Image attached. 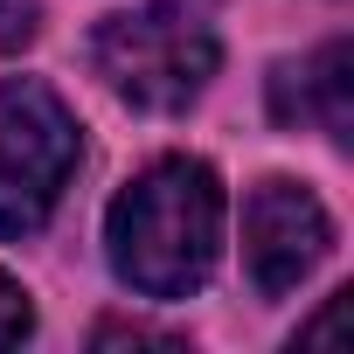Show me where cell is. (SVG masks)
<instances>
[{
    "label": "cell",
    "instance_id": "1",
    "mask_svg": "<svg viewBox=\"0 0 354 354\" xmlns=\"http://www.w3.org/2000/svg\"><path fill=\"white\" fill-rule=\"evenodd\" d=\"M111 271L146 299H188L223 250V181L209 160H153L104 216Z\"/></svg>",
    "mask_w": 354,
    "mask_h": 354
},
{
    "label": "cell",
    "instance_id": "2",
    "mask_svg": "<svg viewBox=\"0 0 354 354\" xmlns=\"http://www.w3.org/2000/svg\"><path fill=\"white\" fill-rule=\"evenodd\" d=\"M91 63L111 84V97H125L132 111H181L216 77V35L188 8L153 0V8L111 15L91 35Z\"/></svg>",
    "mask_w": 354,
    "mask_h": 354
},
{
    "label": "cell",
    "instance_id": "3",
    "mask_svg": "<svg viewBox=\"0 0 354 354\" xmlns=\"http://www.w3.org/2000/svg\"><path fill=\"white\" fill-rule=\"evenodd\" d=\"M84 132L49 84H0V236H35L56 216Z\"/></svg>",
    "mask_w": 354,
    "mask_h": 354
},
{
    "label": "cell",
    "instance_id": "4",
    "mask_svg": "<svg viewBox=\"0 0 354 354\" xmlns=\"http://www.w3.org/2000/svg\"><path fill=\"white\" fill-rule=\"evenodd\" d=\"M333 223L313 202V188L299 181H257L243 202V271L264 299H285L313 278V264L326 257Z\"/></svg>",
    "mask_w": 354,
    "mask_h": 354
},
{
    "label": "cell",
    "instance_id": "5",
    "mask_svg": "<svg viewBox=\"0 0 354 354\" xmlns=\"http://www.w3.org/2000/svg\"><path fill=\"white\" fill-rule=\"evenodd\" d=\"M271 111H278V125H319L326 139L347 146V132H354V49L326 42L306 63H285L271 77Z\"/></svg>",
    "mask_w": 354,
    "mask_h": 354
},
{
    "label": "cell",
    "instance_id": "6",
    "mask_svg": "<svg viewBox=\"0 0 354 354\" xmlns=\"http://www.w3.org/2000/svg\"><path fill=\"white\" fill-rule=\"evenodd\" d=\"M35 333V313H28V292L8 278V271H0V347H21Z\"/></svg>",
    "mask_w": 354,
    "mask_h": 354
},
{
    "label": "cell",
    "instance_id": "7",
    "mask_svg": "<svg viewBox=\"0 0 354 354\" xmlns=\"http://www.w3.org/2000/svg\"><path fill=\"white\" fill-rule=\"evenodd\" d=\"M35 42V0H0V56Z\"/></svg>",
    "mask_w": 354,
    "mask_h": 354
},
{
    "label": "cell",
    "instance_id": "8",
    "mask_svg": "<svg viewBox=\"0 0 354 354\" xmlns=\"http://www.w3.org/2000/svg\"><path fill=\"white\" fill-rule=\"evenodd\" d=\"M347 313H354V292H333V299H326V313H319L313 326H299V347H319V340H340Z\"/></svg>",
    "mask_w": 354,
    "mask_h": 354
},
{
    "label": "cell",
    "instance_id": "9",
    "mask_svg": "<svg viewBox=\"0 0 354 354\" xmlns=\"http://www.w3.org/2000/svg\"><path fill=\"white\" fill-rule=\"evenodd\" d=\"M97 347H181V340L153 326H97Z\"/></svg>",
    "mask_w": 354,
    "mask_h": 354
}]
</instances>
